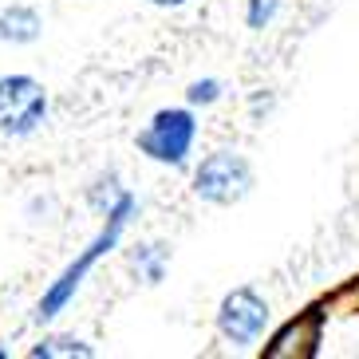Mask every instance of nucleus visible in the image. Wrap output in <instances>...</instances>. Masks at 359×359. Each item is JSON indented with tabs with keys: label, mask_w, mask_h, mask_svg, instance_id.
<instances>
[{
	"label": "nucleus",
	"mask_w": 359,
	"mask_h": 359,
	"mask_svg": "<svg viewBox=\"0 0 359 359\" xmlns=\"http://www.w3.org/2000/svg\"><path fill=\"white\" fill-rule=\"evenodd\" d=\"M130 213H135V194H127V190H123V198H118L115 205H111V210L103 213V217H107V229L99 233V237H95V245H91V249H87V253L79 257V261H75L72 269H67V273H64V276H60V280L52 285V292L43 296V300H40V308H36V320H52V316H60V312H64V304L75 296V288L83 285V273H87V269H91L95 261H99V253H107V249H115V241H118V233H123V225L130 222Z\"/></svg>",
	"instance_id": "f257e3e1"
},
{
	"label": "nucleus",
	"mask_w": 359,
	"mask_h": 359,
	"mask_svg": "<svg viewBox=\"0 0 359 359\" xmlns=\"http://www.w3.org/2000/svg\"><path fill=\"white\" fill-rule=\"evenodd\" d=\"M194 138H198V118H194L190 107H166V111H158L147 127L138 130L135 142L150 162L186 166L190 150H194Z\"/></svg>",
	"instance_id": "f03ea898"
},
{
	"label": "nucleus",
	"mask_w": 359,
	"mask_h": 359,
	"mask_svg": "<svg viewBox=\"0 0 359 359\" xmlns=\"http://www.w3.org/2000/svg\"><path fill=\"white\" fill-rule=\"evenodd\" d=\"M253 190V166L237 150H213L194 170V194L210 205H237Z\"/></svg>",
	"instance_id": "7ed1b4c3"
},
{
	"label": "nucleus",
	"mask_w": 359,
	"mask_h": 359,
	"mask_svg": "<svg viewBox=\"0 0 359 359\" xmlns=\"http://www.w3.org/2000/svg\"><path fill=\"white\" fill-rule=\"evenodd\" d=\"M48 118V91L32 75H4L0 79V135L28 138Z\"/></svg>",
	"instance_id": "20e7f679"
},
{
	"label": "nucleus",
	"mask_w": 359,
	"mask_h": 359,
	"mask_svg": "<svg viewBox=\"0 0 359 359\" xmlns=\"http://www.w3.org/2000/svg\"><path fill=\"white\" fill-rule=\"evenodd\" d=\"M269 327V304L257 288H233L217 304V332L233 348H253Z\"/></svg>",
	"instance_id": "39448f33"
},
{
	"label": "nucleus",
	"mask_w": 359,
	"mask_h": 359,
	"mask_svg": "<svg viewBox=\"0 0 359 359\" xmlns=\"http://www.w3.org/2000/svg\"><path fill=\"white\" fill-rule=\"evenodd\" d=\"M40 32H43L40 12L28 8V4H12V8L0 12V40L4 43H32L40 40Z\"/></svg>",
	"instance_id": "423d86ee"
},
{
	"label": "nucleus",
	"mask_w": 359,
	"mask_h": 359,
	"mask_svg": "<svg viewBox=\"0 0 359 359\" xmlns=\"http://www.w3.org/2000/svg\"><path fill=\"white\" fill-rule=\"evenodd\" d=\"M32 355L36 359H55V355H64V359H91L95 355V348L91 344H83V339H75V336H48V339H40L32 348Z\"/></svg>",
	"instance_id": "0eeeda50"
},
{
	"label": "nucleus",
	"mask_w": 359,
	"mask_h": 359,
	"mask_svg": "<svg viewBox=\"0 0 359 359\" xmlns=\"http://www.w3.org/2000/svg\"><path fill=\"white\" fill-rule=\"evenodd\" d=\"M135 273L147 280V285H158L162 273H166V261H170V249L166 245H138L135 249Z\"/></svg>",
	"instance_id": "6e6552de"
},
{
	"label": "nucleus",
	"mask_w": 359,
	"mask_h": 359,
	"mask_svg": "<svg viewBox=\"0 0 359 359\" xmlns=\"http://www.w3.org/2000/svg\"><path fill=\"white\" fill-rule=\"evenodd\" d=\"M276 8H280V0H249V4H245V24H249L253 32H264V28L273 24Z\"/></svg>",
	"instance_id": "1a4fd4ad"
},
{
	"label": "nucleus",
	"mask_w": 359,
	"mask_h": 359,
	"mask_svg": "<svg viewBox=\"0 0 359 359\" xmlns=\"http://www.w3.org/2000/svg\"><path fill=\"white\" fill-rule=\"evenodd\" d=\"M217 99H222V83L217 79H194L190 91H186V103L190 107H210Z\"/></svg>",
	"instance_id": "9d476101"
},
{
	"label": "nucleus",
	"mask_w": 359,
	"mask_h": 359,
	"mask_svg": "<svg viewBox=\"0 0 359 359\" xmlns=\"http://www.w3.org/2000/svg\"><path fill=\"white\" fill-rule=\"evenodd\" d=\"M123 198V190H118V182H115V174L111 178H99L95 186H91V205H95L99 213H107L115 201Z\"/></svg>",
	"instance_id": "9b49d317"
},
{
	"label": "nucleus",
	"mask_w": 359,
	"mask_h": 359,
	"mask_svg": "<svg viewBox=\"0 0 359 359\" xmlns=\"http://www.w3.org/2000/svg\"><path fill=\"white\" fill-rule=\"evenodd\" d=\"M150 4H154V8H182L186 0H150Z\"/></svg>",
	"instance_id": "f8f14e48"
}]
</instances>
